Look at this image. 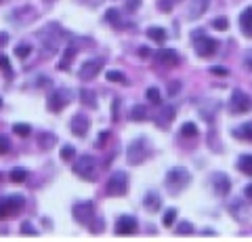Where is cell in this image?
<instances>
[{"label": "cell", "mask_w": 252, "mask_h": 242, "mask_svg": "<svg viewBox=\"0 0 252 242\" xmlns=\"http://www.w3.org/2000/svg\"><path fill=\"white\" fill-rule=\"evenodd\" d=\"M0 69H4V74L6 76H13V69H11V64H9V57L6 55H0Z\"/></svg>", "instance_id": "35"}, {"label": "cell", "mask_w": 252, "mask_h": 242, "mask_svg": "<svg viewBox=\"0 0 252 242\" xmlns=\"http://www.w3.org/2000/svg\"><path fill=\"white\" fill-rule=\"evenodd\" d=\"M137 53H139V57H149V49H147V46H141Z\"/></svg>", "instance_id": "45"}, {"label": "cell", "mask_w": 252, "mask_h": 242, "mask_svg": "<svg viewBox=\"0 0 252 242\" xmlns=\"http://www.w3.org/2000/svg\"><path fill=\"white\" fill-rule=\"evenodd\" d=\"M107 137H109V133L105 131V133H103V135H101V137H99V147H103V143H105V139H107Z\"/></svg>", "instance_id": "46"}, {"label": "cell", "mask_w": 252, "mask_h": 242, "mask_svg": "<svg viewBox=\"0 0 252 242\" xmlns=\"http://www.w3.org/2000/svg\"><path fill=\"white\" fill-rule=\"evenodd\" d=\"M189 179H191V175H189L187 169H183V167L170 169L168 175H166V190L172 194V196H177V194H181L189 185Z\"/></svg>", "instance_id": "1"}, {"label": "cell", "mask_w": 252, "mask_h": 242, "mask_svg": "<svg viewBox=\"0 0 252 242\" xmlns=\"http://www.w3.org/2000/svg\"><path fill=\"white\" fill-rule=\"evenodd\" d=\"M69 101H72V91L67 89H59V91H53L49 95V101H46V107H49V112H61L63 107H65Z\"/></svg>", "instance_id": "8"}, {"label": "cell", "mask_w": 252, "mask_h": 242, "mask_svg": "<svg viewBox=\"0 0 252 242\" xmlns=\"http://www.w3.org/2000/svg\"><path fill=\"white\" fill-rule=\"evenodd\" d=\"M208 4H210V0H193V2H191V9H189V17H191V19L202 17V15L206 13Z\"/></svg>", "instance_id": "18"}, {"label": "cell", "mask_w": 252, "mask_h": 242, "mask_svg": "<svg viewBox=\"0 0 252 242\" xmlns=\"http://www.w3.org/2000/svg\"><path fill=\"white\" fill-rule=\"evenodd\" d=\"M229 112L231 114H248V112H252V97L250 95H246L244 91H240V89H235L233 93H231V99H229Z\"/></svg>", "instance_id": "7"}, {"label": "cell", "mask_w": 252, "mask_h": 242, "mask_svg": "<svg viewBox=\"0 0 252 242\" xmlns=\"http://www.w3.org/2000/svg\"><path fill=\"white\" fill-rule=\"evenodd\" d=\"M74 219L78 223H82V225H89L94 219V205L91 200L78 202V205L74 207Z\"/></svg>", "instance_id": "9"}, {"label": "cell", "mask_w": 252, "mask_h": 242, "mask_svg": "<svg viewBox=\"0 0 252 242\" xmlns=\"http://www.w3.org/2000/svg\"><path fill=\"white\" fill-rule=\"evenodd\" d=\"M105 78L109 82H120V84H128V80H126V76L122 72H118V69H109V72L105 74Z\"/></svg>", "instance_id": "25"}, {"label": "cell", "mask_w": 252, "mask_h": 242, "mask_svg": "<svg viewBox=\"0 0 252 242\" xmlns=\"http://www.w3.org/2000/svg\"><path fill=\"white\" fill-rule=\"evenodd\" d=\"M172 118H175V107H172V105H166V107H162V112H158V116H156V124H158V127H162V129H166Z\"/></svg>", "instance_id": "16"}, {"label": "cell", "mask_w": 252, "mask_h": 242, "mask_svg": "<svg viewBox=\"0 0 252 242\" xmlns=\"http://www.w3.org/2000/svg\"><path fill=\"white\" fill-rule=\"evenodd\" d=\"M191 40H193V49H195V53H198L200 57H204V59L212 57V55L217 53V49H219V42L215 40V38L206 36L204 32H195V34H191Z\"/></svg>", "instance_id": "3"}, {"label": "cell", "mask_w": 252, "mask_h": 242, "mask_svg": "<svg viewBox=\"0 0 252 242\" xmlns=\"http://www.w3.org/2000/svg\"><path fill=\"white\" fill-rule=\"evenodd\" d=\"M23 205H26V200H23L19 194H13V196H2V198H0V221L15 217L23 208Z\"/></svg>", "instance_id": "5"}, {"label": "cell", "mask_w": 252, "mask_h": 242, "mask_svg": "<svg viewBox=\"0 0 252 242\" xmlns=\"http://www.w3.org/2000/svg\"><path fill=\"white\" fill-rule=\"evenodd\" d=\"M61 158L65 160V162H72V160L76 158V150H74L72 145H65V147L61 150Z\"/></svg>", "instance_id": "32"}, {"label": "cell", "mask_w": 252, "mask_h": 242, "mask_svg": "<svg viewBox=\"0 0 252 242\" xmlns=\"http://www.w3.org/2000/svg\"><path fill=\"white\" fill-rule=\"evenodd\" d=\"M175 219H177V210L175 208H168L166 210V215H164V225H166V228H172V223H175Z\"/></svg>", "instance_id": "34"}, {"label": "cell", "mask_w": 252, "mask_h": 242, "mask_svg": "<svg viewBox=\"0 0 252 242\" xmlns=\"http://www.w3.org/2000/svg\"><path fill=\"white\" fill-rule=\"evenodd\" d=\"M244 196H246V198L252 202V183H250V185H246V190H244Z\"/></svg>", "instance_id": "44"}, {"label": "cell", "mask_w": 252, "mask_h": 242, "mask_svg": "<svg viewBox=\"0 0 252 242\" xmlns=\"http://www.w3.org/2000/svg\"><path fill=\"white\" fill-rule=\"evenodd\" d=\"M0 107H2V99H0Z\"/></svg>", "instance_id": "49"}, {"label": "cell", "mask_w": 252, "mask_h": 242, "mask_svg": "<svg viewBox=\"0 0 252 242\" xmlns=\"http://www.w3.org/2000/svg\"><path fill=\"white\" fill-rule=\"evenodd\" d=\"M240 30L246 38H252V6L244 9V13L240 15Z\"/></svg>", "instance_id": "15"}, {"label": "cell", "mask_w": 252, "mask_h": 242, "mask_svg": "<svg viewBox=\"0 0 252 242\" xmlns=\"http://www.w3.org/2000/svg\"><path fill=\"white\" fill-rule=\"evenodd\" d=\"M132 120H137V122H141V120H147L149 116H147V107H143V105H135L132 107Z\"/></svg>", "instance_id": "28"}, {"label": "cell", "mask_w": 252, "mask_h": 242, "mask_svg": "<svg viewBox=\"0 0 252 242\" xmlns=\"http://www.w3.org/2000/svg\"><path fill=\"white\" fill-rule=\"evenodd\" d=\"M30 53H32V46H30V44H19V46H15V55H17L19 59H28Z\"/></svg>", "instance_id": "31"}, {"label": "cell", "mask_w": 252, "mask_h": 242, "mask_svg": "<svg viewBox=\"0 0 252 242\" xmlns=\"http://www.w3.org/2000/svg\"><path fill=\"white\" fill-rule=\"evenodd\" d=\"M137 6H139V2H137V0H132V2L128 4V9H137Z\"/></svg>", "instance_id": "47"}, {"label": "cell", "mask_w": 252, "mask_h": 242, "mask_svg": "<svg viewBox=\"0 0 252 242\" xmlns=\"http://www.w3.org/2000/svg\"><path fill=\"white\" fill-rule=\"evenodd\" d=\"M69 127H72V133L76 137H84L86 131L91 129V122H89V118H86L84 114H76L72 118V124H69Z\"/></svg>", "instance_id": "14"}, {"label": "cell", "mask_w": 252, "mask_h": 242, "mask_svg": "<svg viewBox=\"0 0 252 242\" xmlns=\"http://www.w3.org/2000/svg\"><path fill=\"white\" fill-rule=\"evenodd\" d=\"M149 156H152V147H149L147 139H135L126 150V158H128L130 165H141Z\"/></svg>", "instance_id": "4"}, {"label": "cell", "mask_w": 252, "mask_h": 242, "mask_svg": "<svg viewBox=\"0 0 252 242\" xmlns=\"http://www.w3.org/2000/svg\"><path fill=\"white\" fill-rule=\"evenodd\" d=\"M101 230H103V219H97V221H91V232H94V234H99Z\"/></svg>", "instance_id": "41"}, {"label": "cell", "mask_w": 252, "mask_h": 242, "mask_svg": "<svg viewBox=\"0 0 252 242\" xmlns=\"http://www.w3.org/2000/svg\"><path fill=\"white\" fill-rule=\"evenodd\" d=\"M105 21H109V23H114V26H118V23H120V15H118V9H109V11L105 13Z\"/></svg>", "instance_id": "36"}, {"label": "cell", "mask_w": 252, "mask_h": 242, "mask_svg": "<svg viewBox=\"0 0 252 242\" xmlns=\"http://www.w3.org/2000/svg\"><path fill=\"white\" fill-rule=\"evenodd\" d=\"M156 59H158V64L160 66H166V68H175V66H179V61H181L179 53L172 51V49H160L156 53Z\"/></svg>", "instance_id": "12"}, {"label": "cell", "mask_w": 252, "mask_h": 242, "mask_svg": "<svg viewBox=\"0 0 252 242\" xmlns=\"http://www.w3.org/2000/svg\"><path fill=\"white\" fill-rule=\"evenodd\" d=\"M147 99H149V104H154V105H160V104H162L160 89H156V87H149V89H147Z\"/></svg>", "instance_id": "27"}, {"label": "cell", "mask_w": 252, "mask_h": 242, "mask_svg": "<svg viewBox=\"0 0 252 242\" xmlns=\"http://www.w3.org/2000/svg\"><path fill=\"white\" fill-rule=\"evenodd\" d=\"M158 9H162L164 13H168L172 9V2H170V0H160V2H158Z\"/></svg>", "instance_id": "40"}, {"label": "cell", "mask_w": 252, "mask_h": 242, "mask_svg": "<svg viewBox=\"0 0 252 242\" xmlns=\"http://www.w3.org/2000/svg\"><path fill=\"white\" fill-rule=\"evenodd\" d=\"M6 38H9L6 34H0V42H6Z\"/></svg>", "instance_id": "48"}, {"label": "cell", "mask_w": 252, "mask_h": 242, "mask_svg": "<svg viewBox=\"0 0 252 242\" xmlns=\"http://www.w3.org/2000/svg\"><path fill=\"white\" fill-rule=\"evenodd\" d=\"M28 177H30V173L26 169H13L11 171V181H15V183H23Z\"/></svg>", "instance_id": "26"}, {"label": "cell", "mask_w": 252, "mask_h": 242, "mask_svg": "<svg viewBox=\"0 0 252 242\" xmlns=\"http://www.w3.org/2000/svg\"><path fill=\"white\" fill-rule=\"evenodd\" d=\"M80 101L86 105V107H93V110H97V97H94V93L93 91H86V89H82L80 91Z\"/></svg>", "instance_id": "21"}, {"label": "cell", "mask_w": 252, "mask_h": 242, "mask_svg": "<svg viewBox=\"0 0 252 242\" xmlns=\"http://www.w3.org/2000/svg\"><path fill=\"white\" fill-rule=\"evenodd\" d=\"M143 207L149 210V213H156V210H160V207H162V198L158 196L156 192H149L143 198Z\"/></svg>", "instance_id": "17"}, {"label": "cell", "mask_w": 252, "mask_h": 242, "mask_svg": "<svg viewBox=\"0 0 252 242\" xmlns=\"http://www.w3.org/2000/svg\"><path fill=\"white\" fill-rule=\"evenodd\" d=\"M147 36L152 38L154 42H158V44H162L164 40H166V32H164L162 28H149L147 30Z\"/></svg>", "instance_id": "24"}, {"label": "cell", "mask_w": 252, "mask_h": 242, "mask_svg": "<svg viewBox=\"0 0 252 242\" xmlns=\"http://www.w3.org/2000/svg\"><path fill=\"white\" fill-rule=\"evenodd\" d=\"M179 89H181V82H170V87H168L170 95H177V93H179Z\"/></svg>", "instance_id": "43"}, {"label": "cell", "mask_w": 252, "mask_h": 242, "mask_svg": "<svg viewBox=\"0 0 252 242\" xmlns=\"http://www.w3.org/2000/svg\"><path fill=\"white\" fill-rule=\"evenodd\" d=\"M101 68H103V61L101 59H89L80 66L78 76H80V80H93V78H97V74L101 72Z\"/></svg>", "instance_id": "10"}, {"label": "cell", "mask_w": 252, "mask_h": 242, "mask_svg": "<svg viewBox=\"0 0 252 242\" xmlns=\"http://www.w3.org/2000/svg\"><path fill=\"white\" fill-rule=\"evenodd\" d=\"M72 171H74V173L80 177V179H84V181H94V179H97V160H94L93 156L84 154V156H80L78 160L74 158Z\"/></svg>", "instance_id": "2"}, {"label": "cell", "mask_w": 252, "mask_h": 242, "mask_svg": "<svg viewBox=\"0 0 252 242\" xmlns=\"http://www.w3.org/2000/svg\"><path fill=\"white\" fill-rule=\"evenodd\" d=\"M233 137L235 139H244V141H252V122H246L242 127L233 129Z\"/></svg>", "instance_id": "20"}, {"label": "cell", "mask_w": 252, "mask_h": 242, "mask_svg": "<svg viewBox=\"0 0 252 242\" xmlns=\"http://www.w3.org/2000/svg\"><path fill=\"white\" fill-rule=\"evenodd\" d=\"M137 230H139V225H137L135 217H130V215L118 217V221H116V234L118 236H130V234H135Z\"/></svg>", "instance_id": "11"}, {"label": "cell", "mask_w": 252, "mask_h": 242, "mask_svg": "<svg viewBox=\"0 0 252 242\" xmlns=\"http://www.w3.org/2000/svg\"><path fill=\"white\" fill-rule=\"evenodd\" d=\"M11 152V139L6 135H0V156L9 154Z\"/></svg>", "instance_id": "33"}, {"label": "cell", "mask_w": 252, "mask_h": 242, "mask_svg": "<svg viewBox=\"0 0 252 242\" xmlns=\"http://www.w3.org/2000/svg\"><path fill=\"white\" fill-rule=\"evenodd\" d=\"M212 28L215 30H227L229 28V19L227 17H217L215 21H212Z\"/></svg>", "instance_id": "38"}, {"label": "cell", "mask_w": 252, "mask_h": 242, "mask_svg": "<svg viewBox=\"0 0 252 242\" xmlns=\"http://www.w3.org/2000/svg\"><path fill=\"white\" fill-rule=\"evenodd\" d=\"M181 135L183 137H198V127H195L193 122H185L183 127H181Z\"/></svg>", "instance_id": "29"}, {"label": "cell", "mask_w": 252, "mask_h": 242, "mask_svg": "<svg viewBox=\"0 0 252 242\" xmlns=\"http://www.w3.org/2000/svg\"><path fill=\"white\" fill-rule=\"evenodd\" d=\"M175 232H177V234H183V236H187V234H191V232H193V225H191V223H187V221H183V223H179V225H177Z\"/></svg>", "instance_id": "37"}, {"label": "cell", "mask_w": 252, "mask_h": 242, "mask_svg": "<svg viewBox=\"0 0 252 242\" xmlns=\"http://www.w3.org/2000/svg\"><path fill=\"white\" fill-rule=\"evenodd\" d=\"M210 74H217V76H227L229 72H227L225 68H210Z\"/></svg>", "instance_id": "42"}, {"label": "cell", "mask_w": 252, "mask_h": 242, "mask_svg": "<svg viewBox=\"0 0 252 242\" xmlns=\"http://www.w3.org/2000/svg\"><path fill=\"white\" fill-rule=\"evenodd\" d=\"M55 141H57L55 135H51V133H46V131H42L40 135H38V143H40V147H44V150H51Z\"/></svg>", "instance_id": "22"}, {"label": "cell", "mask_w": 252, "mask_h": 242, "mask_svg": "<svg viewBox=\"0 0 252 242\" xmlns=\"http://www.w3.org/2000/svg\"><path fill=\"white\" fill-rule=\"evenodd\" d=\"M21 234H30V236H36V230L32 228V223H21Z\"/></svg>", "instance_id": "39"}, {"label": "cell", "mask_w": 252, "mask_h": 242, "mask_svg": "<svg viewBox=\"0 0 252 242\" xmlns=\"http://www.w3.org/2000/svg\"><path fill=\"white\" fill-rule=\"evenodd\" d=\"M105 192L107 196H114V198H120L128 192V175L124 171H118L112 177L107 179V185H105Z\"/></svg>", "instance_id": "6"}, {"label": "cell", "mask_w": 252, "mask_h": 242, "mask_svg": "<svg viewBox=\"0 0 252 242\" xmlns=\"http://www.w3.org/2000/svg\"><path fill=\"white\" fill-rule=\"evenodd\" d=\"M76 53H78V49H76L74 44H69L67 49H65V53H63L61 61L57 64V68H59V69H67V68H69V64H72V59L76 57Z\"/></svg>", "instance_id": "19"}, {"label": "cell", "mask_w": 252, "mask_h": 242, "mask_svg": "<svg viewBox=\"0 0 252 242\" xmlns=\"http://www.w3.org/2000/svg\"><path fill=\"white\" fill-rule=\"evenodd\" d=\"M13 131H15V135H19V137H28L32 133V127H30V124H26V122H17L13 127Z\"/></svg>", "instance_id": "30"}, {"label": "cell", "mask_w": 252, "mask_h": 242, "mask_svg": "<svg viewBox=\"0 0 252 242\" xmlns=\"http://www.w3.org/2000/svg\"><path fill=\"white\" fill-rule=\"evenodd\" d=\"M212 187H215L217 196H227V192L231 190L229 177L223 175V173H215V175H212Z\"/></svg>", "instance_id": "13"}, {"label": "cell", "mask_w": 252, "mask_h": 242, "mask_svg": "<svg viewBox=\"0 0 252 242\" xmlns=\"http://www.w3.org/2000/svg\"><path fill=\"white\" fill-rule=\"evenodd\" d=\"M238 169L242 171L244 175L252 177V154H248V156H242L240 162H238Z\"/></svg>", "instance_id": "23"}]
</instances>
